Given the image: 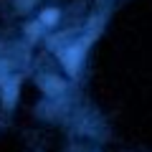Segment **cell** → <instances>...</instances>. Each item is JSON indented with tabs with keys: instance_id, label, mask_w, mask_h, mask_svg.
<instances>
[{
	"instance_id": "obj_3",
	"label": "cell",
	"mask_w": 152,
	"mask_h": 152,
	"mask_svg": "<svg viewBox=\"0 0 152 152\" xmlns=\"http://www.w3.org/2000/svg\"><path fill=\"white\" fill-rule=\"evenodd\" d=\"M56 20H58V10H46L43 13V23L51 26V23H56Z\"/></svg>"
},
{
	"instance_id": "obj_1",
	"label": "cell",
	"mask_w": 152,
	"mask_h": 152,
	"mask_svg": "<svg viewBox=\"0 0 152 152\" xmlns=\"http://www.w3.org/2000/svg\"><path fill=\"white\" fill-rule=\"evenodd\" d=\"M61 61H64V66L69 69V74L74 76V74H76V69H79V61H81V48L76 46V48L64 51V53H61Z\"/></svg>"
},
{
	"instance_id": "obj_2",
	"label": "cell",
	"mask_w": 152,
	"mask_h": 152,
	"mask_svg": "<svg viewBox=\"0 0 152 152\" xmlns=\"http://www.w3.org/2000/svg\"><path fill=\"white\" fill-rule=\"evenodd\" d=\"M15 91H18V81H13L10 86H8V94H3V102H5L8 107H13V102H15Z\"/></svg>"
}]
</instances>
